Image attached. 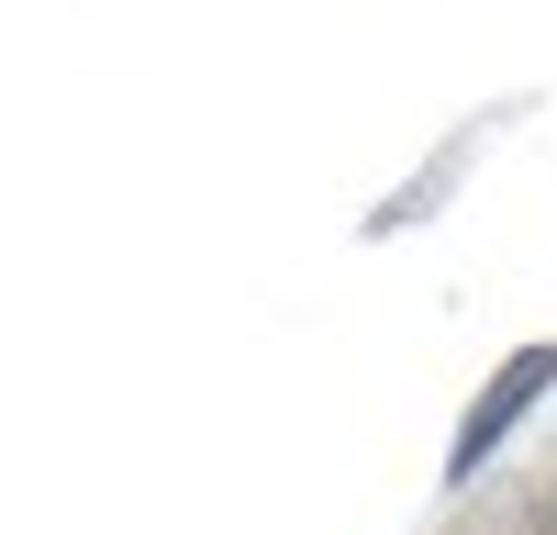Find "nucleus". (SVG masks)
<instances>
[{"instance_id": "1", "label": "nucleus", "mask_w": 557, "mask_h": 535, "mask_svg": "<svg viewBox=\"0 0 557 535\" xmlns=\"http://www.w3.org/2000/svg\"><path fill=\"white\" fill-rule=\"evenodd\" d=\"M546 380H557V346H524V357H513V369H502V380L480 390V413H469V424H457V458H446V469H457V480H469V469L491 458V446H502V435H513V413H524V401H535Z\"/></svg>"}]
</instances>
